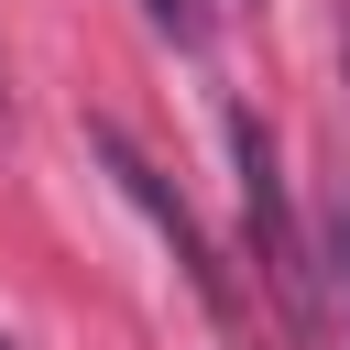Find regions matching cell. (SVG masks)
I'll return each instance as SVG.
<instances>
[{
	"label": "cell",
	"instance_id": "obj_1",
	"mask_svg": "<svg viewBox=\"0 0 350 350\" xmlns=\"http://www.w3.org/2000/svg\"><path fill=\"white\" fill-rule=\"evenodd\" d=\"M230 153H241V230H252V273L306 317V252H295V208H284V175H273V131L252 109H230Z\"/></svg>",
	"mask_w": 350,
	"mask_h": 350
},
{
	"label": "cell",
	"instance_id": "obj_2",
	"mask_svg": "<svg viewBox=\"0 0 350 350\" xmlns=\"http://www.w3.org/2000/svg\"><path fill=\"white\" fill-rule=\"evenodd\" d=\"M88 142H98V164L120 175V197H131V208H142V219H153V230L175 241V262H186V284L208 295V317H241V306H230V273L208 262V230H197V219H186L175 197H164V175H153V164H142V153H131L120 131H88Z\"/></svg>",
	"mask_w": 350,
	"mask_h": 350
},
{
	"label": "cell",
	"instance_id": "obj_3",
	"mask_svg": "<svg viewBox=\"0 0 350 350\" xmlns=\"http://www.w3.org/2000/svg\"><path fill=\"white\" fill-rule=\"evenodd\" d=\"M142 22H153L164 44H186V55H197V44L219 33V0H142Z\"/></svg>",
	"mask_w": 350,
	"mask_h": 350
},
{
	"label": "cell",
	"instance_id": "obj_4",
	"mask_svg": "<svg viewBox=\"0 0 350 350\" xmlns=\"http://www.w3.org/2000/svg\"><path fill=\"white\" fill-rule=\"evenodd\" d=\"M0 350H11V339H0Z\"/></svg>",
	"mask_w": 350,
	"mask_h": 350
}]
</instances>
